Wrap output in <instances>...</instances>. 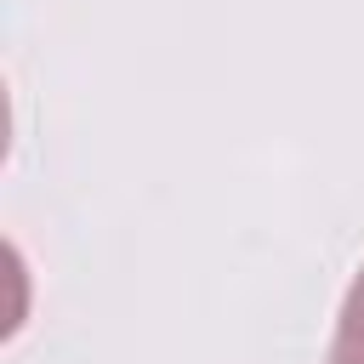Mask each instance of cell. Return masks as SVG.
<instances>
[{
    "label": "cell",
    "instance_id": "1",
    "mask_svg": "<svg viewBox=\"0 0 364 364\" xmlns=\"http://www.w3.org/2000/svg\"><path fill=\"white\" fill-rule=\"evenodd\" d=\"M330 364H364V267L347 284V301H341V318L330 336Z\"/></svg>",
    "mask_w": 364,
    "mask_h": 364
}]
</instances>
